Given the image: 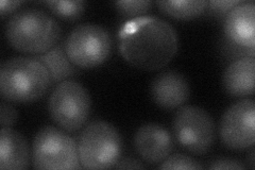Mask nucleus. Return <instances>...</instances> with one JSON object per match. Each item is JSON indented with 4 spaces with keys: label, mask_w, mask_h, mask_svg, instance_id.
Returning <instances> with one entry per match:
<instances>
[{
    "label": "nucleus",
    "mask_w": 255,
    "mask_h": 170,
    "mask_svg": "<svg viewBox=\"0 0 255 170\" xmlns=\"http://www.w3.org/2000/svg\"><path fill=\"white\" fill-rule=\"evenodd\" d=\"M255 61L246 56L232 62L223 74V86L234 97H246L254 93Z\"/></svg>",
    "instance_id": "14"
},
{
    "label": "nucleus",
    "mask_w": 255,
    "mask_h": 170,
    "mask_svg": "<svg viewBox=\"0 0 255 170\" xmlns=\"http://www.w3.org/2000/svg\"><path fill=\"white\" fill-rule=\"evenodd\" d=\"M114 167L117 169H143L145 165L136 159L125 158L122 161H118Z\"/></svg>",
    "instance_id": "23"
},
{
    "label": "nucleus",
    "mask_w": 255,
    "mask_h": 170,
    "mask_svg": "<svg viewBox=\"0 0 255 170\" xmlns=\"http://www.w3.org/2000/svg\"><path fill=\"white\" fill-rule=\"evenodd\" d=\"M159 169H202L203 166L199 164V162L184 155H172L167 157L161 165Z\"/></svg>",
    "instance_id": "19"
},
{
    "label": "nucleus",
    "mask_w": 255,
    "mask_h": 170,
    "mask_svg": "<svg viewBox=\"0 0 255 170\" xmlns=\"http://www.w3.org/2000/svg\"><path fill=\"white\" fill-rule=\"evenodd\" d=\"M6 40L23 53L42 54L59 42L61 27L50 14L38 9L15 13L4 28Z\"/></svg>",
    "instance_id": "2"
},
{
    "label": "nucleus",
    "mask_w": 255,
    "mask_h": 170,
    "mask_svg": "<svg viewBox=\"0 0 255 170\" xmlns=\"http://www.w3.org/2000/svg\"><path fill=\"white\" fill-rule=\"evenodd\" d=\"M210 169H245L246 166L237 160L221 158L213 161L209 166Z\"/></svg>",
    "instance_id": "22"
},
{
    "label": "nucleus",
    "mask_w": 255,
    "mask_h": 170,
    "mask_svg": "<svg viewBox=\"0 0 255 170\" xmlns=\"http://www.w3.org/2000/svg\"><path fill=\"white\" fill-rule=\"evenodd\" d=\"M255 4L241 2L231 10L225 20V33L230 43L254 49L255 46Z\"/></svg>",
    "instance_id": "12"
},
{
    "label": "nucleus",
    "mask_w": 255,
    "mask_h": 170,
    "mask_svg": "<svg viewBox=\"0 0 255 170\" xmlns=\"http://www.w3.org/2000/svg\"><path fill=\"white\" fill-rule=\"evenodd\" d=\"M241 2L242 1H238V0H213V1H209L207 6H210L209 9L213 14L222 16L225 14L227 15L235 5Z\"/></svg>",
    "instance_id": "21"
},
{
    "label": "nucleus",
    "mask_w": 255,
    "mask_h": 170,
    "mask_svg": "<svg viewBox=\"0 0 255 170\" xmlns=\"http://www.w3.org/2000/svg\"><path fill=\"white\" fill-rule=\"evenodd\" d=\"M91 96L86 88L74 80H65L54 88L48 109L55 124L74 132L82 128L91 113Z\"/></svg>",
    "instance_id": "6"
},
{
    "label": "nucleus",
    "mask_w": 255,
    "mask_h": 170,
    "mask_svg": "<svg viewBox=\"0 0 255 170\" xmlns=\"http://www.w3.org/2000/svg\"><path fill=\"white\" fill-rule=\"evenodd\" d=\"M134 146L141 159L149 164H158L170 155L173 149L172 136L161 125H142L135 133Z\"/></svg>",
    "instance_id": "10"
},
{
    "label": "nucleus",
    "mask_w": 255,
    "mask_h": 170,
    "mask_svg": "<svg viewBox=\"0 0 255 170\" xmlns=\"http://www.w3.org/2000/svg\"><path fill=\"white\" fill-rule=\"evenodd\" d=\"M32 159L36 169L81 168L78 145L68 134L52 126L39 129L34 136Z\"/></svg>",
    "instance_id": "5"
},
{
    "label": "nucleus",
    "mask_w": 255,
    "mask_h": 170,
    "mask_svg": "<svg viewBox=\"0 0 255 170\" xmlns=\"http://www.w3.org/2000/svg\"><path fill=\"white\" fill-rule=\"evenodd\" d=\"M209 1L204 0H158L156 4L163 13L178 19H190L200 15L206 7Z\"/></svg>",
    "instance_id": "16"
},
{
    "label": "nucleus",
    "mask_w": 255,
    "mask_h": 170,
    "mask_svg": "<svg viewBox=\"0 0 255 170\" xmlns=\"http://www.w3.org/2000/svg\"><path fill=\"white\" fill-rule=\"evenodd\" d=\"M150 94L152 100L163 109H177L184 104L190 95L187 79L174 70L157 75L151 83Z\"/></svg>",
    "instance_id": "11"
},
{
    "label": "nucleus",
    "mask_w": 255,
    "mask_h": 170,
    "mask_svg": "<svg viewBox=\"0 0 255 170\" xmlns=\"http://www.w3.org/2000/svg\"><path fill=\"white\" fill-rule=\"evenodd\" d=\"M118 37L123 58L142 70L163 68L179 47L177 31L168 21L156 16H141L127 21Z\"/></svg>",
    "instance_id": "1"
},
{
    "label": "nucleus",
    "mask_w": 255,
    "mask_h": 170,
    "mask_svg": "<svg viewBox=\"0 0 255 170\" xmlns=\"http://www.w3.org/2000/svg\"><path fill=\"white\" fill-rule=\"evenodd\" d=\"M250 164L251 168H254V150H252L250 153Z\"/></svg>",
    "instance_id": "25"
},
{
    "label": "nucleus",
    "mask_w": 255,
    "mask_h": 170,
    "mask_svg": "<svg viewBox=\"0 0 255 170\" xmlns=\"http://www.w3.org/2000/svg\"><path fill=\"white\" fill-rule=\"evenodd\" d=\"M21 1H11V0H1L0 2V12H1V15L4 16L5 14H10L16 9H18L19 5H21Z\"/></svg>",
    "instance_id": "24"
},
{
    "label": "nucleus",
    "mask_w": 255,
    "mask_h": 170,
    "mask_svg": "<svg viewBox=\"0 0 255 170\" xmlns=\"http://www.w3.org/2000/svg\"><path fill=\"white\" fill-rule=\"evenodd\" d=\"M123 146L122 135L113 125L105 120H94L79 136L80 164L86 169L114 167L122 156Z\"/></svg>",
    "instance_id": "4"
},
{
    "label": "nucleus",
    "mask_w": 255,
    "mask_h": 170,
    "mask_svg": "<svg viewBox=\"0 0 255 170\" xmlns=\"http://www.w3.org/2000/svg\"><path fill=\"white\" fill-rule=\"evenodd\" d=\"M29 148L23 136L10 128L0 132V168L25 169L29 164Z\"/></svg>",
    "instance_id": "13"
},
{
    "label": "nucleus",
    "mask_w": 255,
    "mask_h": 170,
    "mask_svg": "<svg viewBox=\"0 0 255 170\" xmlns=\"http://www.w3.org/2000/svg\"><path fill=\"white\" fill-rule=\"evenodd\" d=\"M111 48L112 39L108 30L93 22L74 28L64 43L69 60L80 68H93L106 62Z\"/></svg>",
    "instance_id": "7"
},
{
    "label": "nucleus",
    "mask_w": 255,
    "mask_h": 170,
    "mask_svg": "<svg viewBox=\"0 0 255 170\" xmlns=\"http://www.w3.org/2000/svg\"><path fill=\"white\" fill-rule=\"evenodd\" d=\"M18 119V113L10 103L1 102L0 104V124L1 128H10Z\"/></svg>",
    "instance_id": "20"
},
{
    "label": "nucleus",
    "mask_w": 255,
    "mask_h": 170,
    "mask_svg": "<svg viewBox=\"0 0 255 170\" xmlns=\"http://www.w3.org/2000/svg\"><path fill=\"white\" fill-rule=\"evenodd\" d=\"M173 135L183 149L201 156L211 149L215 141V124L204 109L184 105L175 113Z\"/></svg>",
    "instance_id": "8"
},
{
    "label": "nucleus",
    "mask_w": 255,
    "mask_h": 170,
    "mask_svg": "<svg viewBox=\"0 0 255 170\" xmlns=\"http://www.w3.org/2000/svg\"><path fill=\"white\" fill-rule=\"evenodd\" d=\"M45 4L58 15L60 18L66 20L78 19L85 10V2L81 0L75 1H46Z\"/></svg>",
    "instance_id": "17"
},
{
    "label": "nucleus",
    "mask_w": 255,
    "mask_h": 170,
    "mask_svg": "<svg viewBox=\"0 0 255 170\" xmlns=\"http://www.w3.org/2000/svg\"><path fill=\"white\" fill-rule=\"evenodd\" d=\"M36 58L46 66L51 82H63L77 72L76 65L69 60L64 45H55L50 50L38 54Z\"/></svg>",
    "instance_id": "15"
},
{
    "label": "nucleus",
    "mask_w": 255,
    "mask_h": 170,
    "mask_svg": "<svg viewBox=\"0 0 255 170\" xmlns=\"http://www.w3.org/2000/svg\"><path fill=\"white\" fill-rule=\"evenodd\" d=\"M255 104L252 99H243L225 112L220 121V136L228 148L244 150L254 145Z\"/></svg>",
    "instance_id": "9"
},
{
    "label": "nucleus",
    "mask_w": 255,
    "mask_h": 170,
    "mask_svg": "<svg viewBox=\"0 0 255 170\" xmlns=\"http://www.w3.org/2000/svg\"><path fill=\"white\" fill-rule=\"evenodd\" d=\"M50 82L49 72L37 58L16 56L0 68V91L9 101H35L47 92Z\"/></svg>",
    "instance_id": "3"
},
{
    "label": "nucleus",
    "mask_w": 255,
    "mask_h": 170,
    "mask_svg": "<svg viewBox=\"0 0 255 170\" xmlns=\"http://www.w3.org/2000/svg\"><path fill=\"white\" fill-rule=\"evenodd\" d=\"M115 6L117 11L121 13L124 16H127V17H133V18H137L141 17L143 14H146L150 6H151V1L149 0H126V1H116Z\"/></svg>",
    "instance_id": "18"
}]
</instances>
